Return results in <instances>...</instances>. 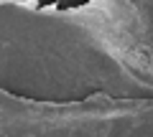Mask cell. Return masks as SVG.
<instances>
[{
    "instance_id": "6da1fadb",
    "label": "cell",
    "mask_w": 153,
    "mask_h": 137,
    "mask_svg": "<svg viewBox=\"0 0 153 137\" xmlns=\"http://www.w3.org/2000/svg\"><path fill=\"white\" fill-rule=\"evenodd\" d=\"M138 64L153 69V48H140L138 51Z\"/></svg>"
}]
</instances>
